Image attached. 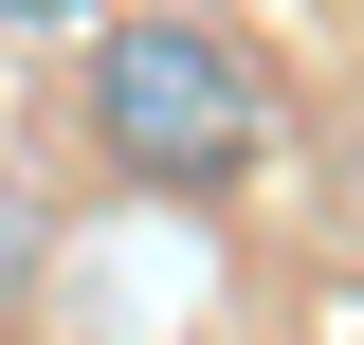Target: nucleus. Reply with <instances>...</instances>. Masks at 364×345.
<instances>
[{"instance_id": "obj_2", "label": "nucleus", "mask_w": 364, "mask_h": 345, "mask_svg": "<svg viewBox=\"0 0 364 345\" xmlns=\"http://www.w3.org/2000/svg\"><path fill=\"white\" fill-rule=\"evenodd\" d=\"M0 18H18V37H73V18H91V0H0Z\"/></svg>"}, {"instance_id": "obj_1", "label": "nucleus", "mask_w": 364, "mask_h": 345, "mask_svg": "<svg viewBox=\"0 0 364 345\" xmlns=\"http://www.w3.org/2000/svg\"><path fill=\"white\" fill-rule=\"evenodd\" d=\"M91 128H109V164H146V182H237L273 146V91H255V55H237L219 18H109Z\"/></svg>"}, {"instance_id": "obj_3", "label": "nucleus", "mask_w": 364, "mask_h": 345, "mask_svg": "<svg viewBox=\"0 0 364 345\" xmlns=\"http://www.w3.org/2000/svg\"><path fill=\"white\" fill-rule=\"evenodd\" d=\"M0 291H18V218H0Z\"/></svg>"}]
</instances>
